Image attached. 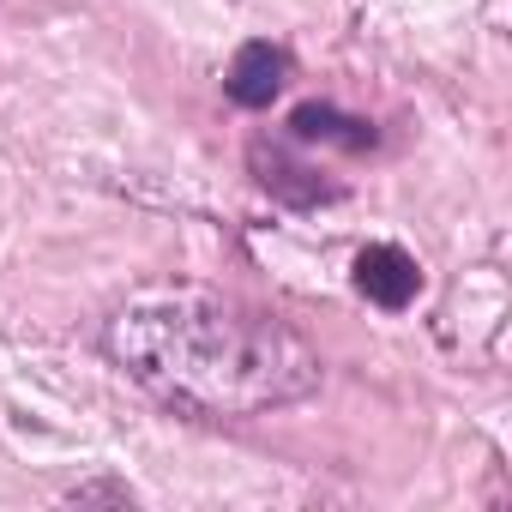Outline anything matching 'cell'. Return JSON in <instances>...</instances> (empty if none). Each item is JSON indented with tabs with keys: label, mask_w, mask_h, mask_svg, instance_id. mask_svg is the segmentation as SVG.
I'll use <instances>...</instances> for the list:
<instances>
[{
	"label": "cell",
	"mask_w": 512,
	"mask_h": 512,
	"mask_svg": "<svg viewBox=\"0 0 512 512\" xmlns=\"http://www.w3.org/2000/svg\"><path fill=\"white\" fill-rule=\"evenodd\" d=\"M290 139L296 145H344V151H374V127L368 121H356V115H344V109H332V103H302L296 115H290Z\"/></svg>",
	"instance_id": "5"
},
{
	"label": "cell",
	"mask_w": 512,
	"mask_h": 512,
	"mask_svg": "<svg viewBox=\"0 0 512 512\" xmlns=\"http://www.w3.org/2000/svg\"><path fill=\"white\" fill-rule=\"evenodd\" d=\"M103 356L187 416H260L320 392V356L266 308L217 290H145L103 326Z\"/></svg>",
	"instance_id": "1"
},
{
	"label": "cell",
	"mask_w": 512,
	"mask_h": 512,
	"mask_svg": "<svg viewBox=\"0 0 512 512\" xmlns=\"http://www.w3.org/2000/svg\"><path fill=\"white\" fill-rule=\"evenodd\" d=\"M284 85H290V55L278 43H241L223 73V91L235 109H272Z\"/></svg>",
	"instance_id": "3"
},
{
	"label": "cell",
	"mask_w": 512,
	"mask_h": 512,
	"mask_svg": "<svg viewBox=\"0 0 512 512\" xmlns=\"http://www.w3.org/2000/svg\"><path fill=\"white\" fill-rule=\"evenodd\" d=\"M356 290H362L374 308L398 314V308H410V302H416L422 272H416V260H410L404 247L380 241V247H362V253H356Z\"/></svg>",
	"instance_id": "4"
},
{
	"label": "cell",
	"mask_w": 512,
	"mask_h": 512,
	"mask_svg": "<svg viewBox=\"0 0 512 512\" xmlns=\"http://www.w3.org/2000/svg\"><path fill=\"white\" fill-rule=\"evenodd\" d=\"M247 163H253V181H260L272 199H284L290 211H314V205L338 199V181H326L320 163L296 157V139H253Z\"/></svg>",
	"instance_id": "2"
},
{
	"label": "cell",
	"mask_w": 512,
	"mask_h": 512,
	"mask_svg": "<svg viewBox=\"0 0 512 512\" xmlns=\"http://www.w3.org/2000/svg\"><path fill=\"white\" fill-rule=\"evenodd\" d=\"M73 500H79V506H85V500H115V506H127L133 494H127L121 482H91V488H73Z\"/></svg>",
	"instance_id": "6"
}]
</instances>
